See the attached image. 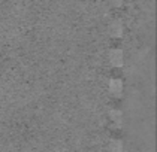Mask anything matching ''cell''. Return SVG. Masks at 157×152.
<instances>
[{
  "instance_id": "1",
  "label": "cell",
  "mask_w": 157,
  "mask_h": 152,
  "mask_svg": "<svg viewBox=\"0 0 157 152\" xmlns=\"http://www.w3.org/2000/svg\"><path fill=\"white\" fill-rule=\"evenodd\" d=\"M109 152H123V145H121V142H112Z\"/></svg>"
}]
</instances>
